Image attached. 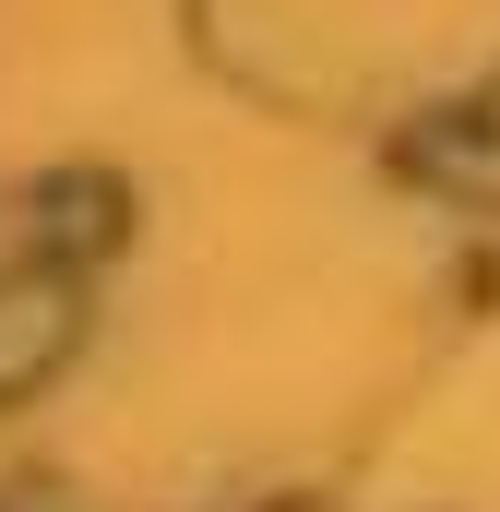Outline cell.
Returning <instances> with one entry per match:
<instances>
[{"instance_id":"6da1fadb","label":"cell","mask_w":500,"mask_h":512,"mask_svg":"<svg viewBox=\"0 0 500 512\" xmlns=\"http://www.w3.org/2000/svg\"><path fill=\"white\" fill-rule=\"evenodd\" d=\"M60 346H72V286H48V274L0 286V393H24L36 370H60Z\"/></svg>"}]
</instances>
